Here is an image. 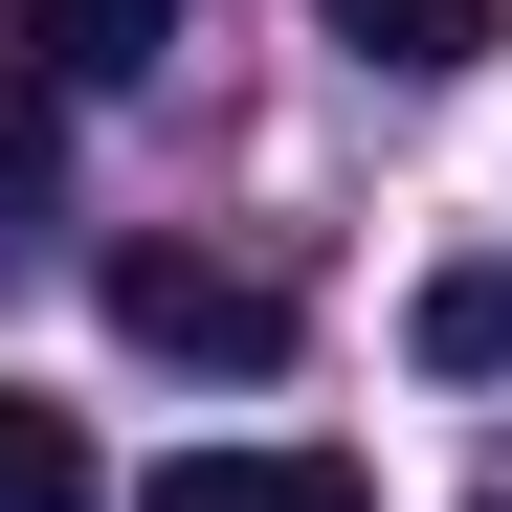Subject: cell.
<instances>
[{"label": "cell", "mask_w": 512, "mask_h": 512, "mask_svg": "<svg viewBox=\"0 0 512 512\" xmlns=\"http://www.w3.org/2000/svg\"><path fill=\"white\" fill-rule=\"evenodd\" d=\"M45 179H67V67H45L23 23H0V223H23Z\"/></svg>", "instance_id": "8992f818"}, {"label": "cell", "mask_w": 512, "mask_h": 512, "mask_svg": "<svg viewBox=\"0 0 512 512\" xmlns=\"http://www.w3.org/2000/svg\"><path fill=\"white\" fill-rule=\"evenodd\" d=\"M0 23H23V45L67 67V90H134V67L179 45V0H0Z\"/></svg>", "instance_id": "277c9868"}, {"label": "cell", "mask_w": 512, "mask_h": 512, "mask_svg": "<svg viewBox=\"0 0 512 512\" xmlns=\"http://www.w3.org/2000/svg\"><path fill=\"white\" fill-rule=\"evenodd\" d=\"M312 23L357 45V67H401V90H446V67H490V45H512V0H312Z\"/></svg>", "instance_id": "3957f363"}, {"label": "cell", "mask_w": 512, "mask_h": 512, "mask_svg": "<svg viewBox=\"0 0 512 512\" xmlns=\"http://www.w3.org/2000/svg\"><path fill=\"white\" fill-rule=\"evenodd\" d=\"M423 357L490 379V357H512V268H446V290H423Z\"/></svg>", "instance_id": "52a82bcc"}, {"label": "cell", "mask_w": 512, "mask_h": 512, "mask_svg": "<svg viewBox=\"0 0 512 512\" xmlns=\"http://www.w3.org/2000/svg\"><path fill=\"white\" fill-rule=\"evenodd\" d=\"M134 512H379V468L357 446H179Z\"/></svg>", "instance_id": "7a4b0ae2"}, {"label": "cell", "mask_w": 512, "mask_h": 512, "mask_svg": "<svg viewBox=\"0 0 512 512\" xmlns=\"http://www.w3.org/2000/svg\"><path fill=\"white\" fill-rule=\"evenodd\" d=\"M0 512H112L90 423H67V401H23V379H0Z\"/></svg>", "instance_id": "5b68a950"}, {"label": "cell", "mask_w": 512, "mask_h": 512, "mask_svg": "<svg viewBox=\"0 0 512 512\" xmlns=\"http://www.w3.org/2000/svg\"><path fill=\"white\" fill-rule=\"evenodd\" d=\"M112 334L134 357H179V379H290V290L268 268H223V245H112Z\"/></svg>", "instance_id": "6da1fadb"}]
</instances>
